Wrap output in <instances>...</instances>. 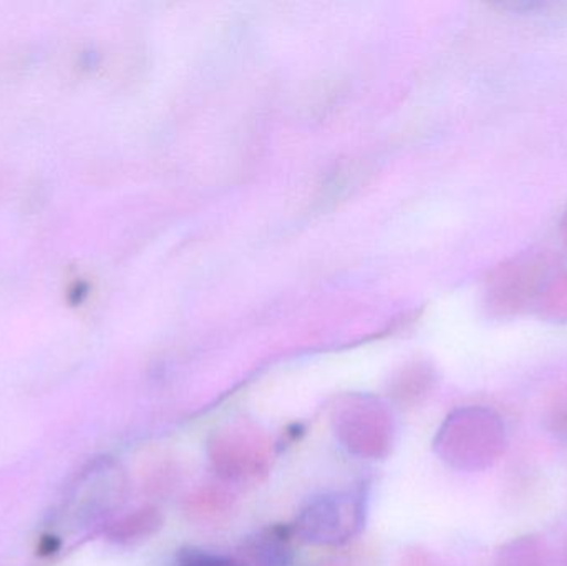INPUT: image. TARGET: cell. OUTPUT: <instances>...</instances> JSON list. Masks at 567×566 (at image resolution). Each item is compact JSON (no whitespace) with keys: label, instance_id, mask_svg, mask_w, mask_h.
Masks as SVG:
<instances>
[{"label":"cell","instance_id":"6da1fadb","mask_svg":"<svg viewBox=\"0 0 567 566\" xmlns=\"http://www.w3.org/2000/svg\"><path fill=\"white\" fill-rule=\"evenodd\" d=\"M443 461L460 471L492 467L506 447V429L492 409L465 408L449 415L435 442Z\"/></svg>","mask_w":567,"mask_h":566},{"label":"cell","instance_id":"7a4b0ae2","mask_svg":"<svg viewBox=\"0 0 567 566\" xmlns=\"http://www.w3.org/2000/svg\"><path fill=\"white\" fill-rule=\"evenodd\" d=\"M125 475L112 459L90 462L70 485L63 514L80 527L106 521L125 501Z\"/></svg>","mask_w":567,"mask_h":566},{"label":"cell","instance_id":"3957f363","mask_svg":"<svg viewBox=\"0 0 567 566\" xmlns=\"http://www.w3.org/2000/svg\"><path fill=\"white\" fill-rule=\"evenodd\" d=\"M362 495L359 492H336L312 498L300 511L296 532L309 544H340L362 527Z\"/></svg>","mask_w":567,"mask_h":566},{"label":"cell","instance_id":"277c9868","mask_svg":"<svg viewBox=\"0 0 567 566\" xmlns=\"http://www.w3.org/2000/svg\"><path fill=\"white\" fill-rule=\"evenodd\" d=\"M289 538L290 532L282 527L261 532L245 545L238 562L243 566H292Z\"/></svg>","mask_w":567,"mask_h":566},{"label":"cell","instance_id":"5b68a950","mask_svg":"<svg viewBox=\"0 0 567 566\" xmlns=\"http://www.w3.org/2000/svg\"><path fill=\"white\" fill-rule=\"evenodd\" d=\"M162 527V517L153 508L133 512L106 527V538L120 545L135 544Z\"/></svg>","mask_w":567,"mask_h":566},{"label":"cell","instance_id":"8992f818","mask_svg":"<svg viewBox=\"0 0 567 566\" xmlns=\"http://www.w3.org/2000/svg\"><path fill=\"white\" fill-rule=\"evenodd\" d=\"M538 552L539 545L536 541L525 538V541L513 542L503 552L502 564L505 566H539L542 560H539Z\"/></svg>","mask_w":567,"mask_h":566},{"label":"cell","instance_id":"52a82bcc","mask_svg":"<svg viewBox=\"0 0 567 566\" xmlns=\"http://www.w3.org/2000/svg\"><path fill=\"white\" fill-rule=\"evenodd\" d=\"M176 566H243L238 558L223 557V555L212 554V552L196 550L188 548L178 555Z\"/></svg>","mask_w":567,"mask_h":566},{"label":"cell","instance_id":"ba28073f","mask_svg":"<svg viewBox=\"0 0 567 566\" xmlns=\"http://www.w3.org/2000/svg\"><path fill=\"white\" fill-rule=\"evenodd\" d=\"M60 548H62V541L55 535L47 534L40 538L39 547H37V552H39L40 557H53V555L59 554Z\"/></svg>","mask_w":567,"mask_h":566}]
</instances>
